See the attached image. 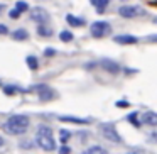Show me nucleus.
Wrapping results in <instances>:
<instances>
[{"label": "nucleus", "mask_w": 157, "mask_h": 154, "mask_svg": "<svg viewBox=\"0 0 157 154\" xmlns=\"http://www.w3.org/2000/svg\"><path fill=\"white\" fill-rule=\"evenodd\" d=\"M154 4H155V5H157V2H154Z\"/></svg>", "instance_id": "2f4dec72"}, {"label": "nucleus", "mask_w": 157, "mask_h": 154, "mask_svg": "<svg viewBox=\"0 0 157 154\" xmlns=\"http://www.w3.org/2000/svg\"><path fill=\"white\" fill-rule=\"evenodd\" d=\"M12 38L15 39V41H25V39L29 38V34H27V31L25 29H17V31L14 32V36Z\"/></svg>", "instance_id": "4468645a"}, {"label": "nucleus", "mask_w": 157, "mask_h": 154, "mask_svg": "<svg viewBox=\"0 0 157 154\" xmlns=\"http://www.w3.org/2000/svg\"><path fill=\"white\" fill-rule=\"evenodd\" d=\"M147 41H149V42H157V34L149 36V38H147Z\"/></svg>", "instance_id": "c85d7f7f"}, {"label": "nucleus", "mask_w": 157, "mask_h": 154, "mask_svg": "<svg viewBox=\"0 0 157 154\" xmlns=\"http://www.w3.org/2000/svg\"><path fill=\"white\" fill-rule=\"evenodd\" d=\"M2 9H4V5H0V14H2Z\"/></svg>", "instance_id": "7c9ffc66"}, {"label": "nucleus", "mask_w": 157, "mask_h": 154, "mask_svg": "<svg viewBox=\"0 0 157 154\" xmlns=\"http://www.w3.org/2000/svg\"><path fill=\"white\" fill-rule=\"evenodd\" d=\"M113 41L118 42V44H135V42H137V38H135V36L123 34V36H115V39H113Z\"/></svg>", "instance_id": "0eeeda50"}, {"label": "nucleus", "mask_w": 157, "mask_h": 154, "mask_svg": "<svg viewBox=\"0 0 157 154\" xmlns=\"http://www.w3.org/2000/svg\"><path fill=\"white\" fill-rule=\"evenodd\" d=\"M69 152H71V149H69L68 146H63L61 149H59V154H69Z\"/></svg>", "instance_id": "b1692460"}, {"label": "nucleus", "mask_w": 157, "mask_h": 154, "mask_svg": "<svg viewBox=\"0 0 157 154\" xmlns=\"http://www.w3.org/2000/svg\"><path fill=\"white\" fill-rule=\"evenodd\" d=\"M110 31H112V27L105 21H98V22H93L91 24V36L93 38H103V36L110 34Z\"/></svg>", "instance_id": "20e7f679"}, {"label": "nucleus", "mask_w": 157, "mask_h": 154, "mask_svg": "<svg viewBox=\"0 0 157 154\" xmlns=\"http://www.w3.org/2000/svg\"><path fill=\"white\" fill-rule=\"evenodd\" d=\"M37 144L41 149L44 151H54L56 149V140H54V136H52V130L46 125H41L37 130Z\"/></svg>", "instance_id": "f03ea898"}, {"label": "nucleus", "mask_w": 157, "mask_h": 154, "mask_svg": "<svg viewBox=\"0 0 157 154\" xmlns=\"http://www.w3.org/2000/svg\"><path fill=\"white\" fill-rule=\"evenodd\" d=\"M25 61H27V66L31 69H37V58H36V56H27V59H25Z\"/></svg>", "instance_id": "a211bd4d"}, {"label": "nucleus", "mask_w": 157, "mask_h": 154, "mask_svg": "<svg viewBox=\"0 0 157 154\" xmlns=\"http://www.w3.org/2000/svg\"><path fill=\"white\" fill-rule=\"evenodd\" d=\"M54 92H52L51 88H46V86H42V90H41V95H39V98L42 100V102H48V100H51V98H54Z\"/></svg>", "instance_id": "9d476101"}, {"label": "nucleus", "mask_w": 157, "mask_h": 154, "mask_svg": "<svg viewBox=\"0 0 157 154\" xmlns=\"http://www.w3.org/2000/svg\"><path fill=\"white\" fill-rule=\"evenodd\" d=\"M142 122L147 125H157V113L154 112H145L142 117Z\"/></svg>", "instance_id": "1a4fd4ad"}, {"label": "nucleus", "mask_w": 157, "mask_h": 154, "mask_svg": "<svg viewBox=\"0 0 157 154\" xmlns=\"http://www.w3.org/2000/svg\"><path fill=\"white\" fill-rule=\"evenodd\" d=\"M91 4L96 7V10L101 14V12H105L106 5H108V0H91Z\"/></svg>", "instance_id": "ddd939ff"}, {"label": "nucleus", "mask_w": 157, "mask_h": 154, "mask_svg": "<svg viewBox=\"0 0 157 154\" xmlns=\"http://www.w3.org/2000/svg\"><path fill=\"white\" fill-rule=\"evenodd\" d=\"M101 66L106 69L108 73H113V75H117V73L120 71V66L117 65V63H113V61H108V59H105V61L101 63Z\"/></svg>", "instance_id": "6e6552de"}, {"label": "nucleus", "mask_w": 157, "mask_h": 154, "mask_svg": "<svg viewBox=\"0 0 157 154\" xmlns=\"http://www.w3.org/2000/svg\"><path fill=\"white\" fill-rule=\"evenodd\" d=\"M83 154H108V151H105L100 146H93V147H90L88 151H85Z\"/></svg>", "instance_id": "2eb2a0df"}, {"label": "nucleus", "mask_w": 157, "mask_h": 154, "mask_svg": "<svg viewBox=\"0 0 157 154\" xmlns=\"http://www.w3.org/2000/svg\"><path fill=\"white\" fill-rule=\"evenodd\" d=\"M17 92H19L17 86H5V88H4V93H5V95H15Z\"/></svg>", "instance_id": "aec40b11"}, {"label": "nucleus", "mask_w": 157, "mask_h": 154, "mask_svg": "<svg viewBox=\"0 0 157 154\" xmlns=\"http://www.w3.org/2000/svg\"><path fill=\"white\" fill-rule=\"evenodd\" d=\"M128 120H130L132 124H135L137 127H139V120H137V113H130V115H128Z\"/></svg>", "instance_id": "412c9836"}, {"label": "nucleus", "mask_w": 157, "mask_h": 154, "mask_svg": "<svg viewBox=\"0 0 157 154\" xmlns=\"http://www.w3.org/2000/svg\"><path fill=\"white\" fill-rule=\"evenodd\" d=\"M4 146V139H2V137H0V147Z\"/></svg>", "instance_id": "c756f323"}, {"label": "nucleus", "mask_w": 157, "mask_h": 154, "mask_svg": "<svg viewBox=\"0 0 157 154\" xmlns=\"http://www.w3.org/2000/svg\"><path fill=\"white\" fill-rule=\"evenodd\" d=\"M127 154H145V152H144L142 149H132V151H128Z\"/></svg>", "instance_id": "cd10ccee"}, {"label": "nucleus", "mask_w": 157, "mask_h": 154, "mask_svg": "<svg viewBox=\"0 0 157 154\" xmlns=\"http://www.w3.org/2000/svg\"><path fill=\"white\" fill-rule=\"evenodd\" d=\"M118 14L125 19H135V17L144 15L145 10L142 7H139V5H123V7L118 9Z\"/></svg>", "instance_id": "7ed1b4c3"}, {"label": "nucleus", "mask_w": 157, "mask_h": 154, "mask_svg": "<svg viewBox=\"0 0 157 154\" xmlns=\"http://www.w3.org/2000/svg\"><path fill=\"white\" fill-rule=\"evenodd\" d=\"M59 39H61L63 42H71V41H73V32H69V31H63L61 34H59Z\"/></svg>", "instance_id": "f3484780"}, {"label": "nucleus", "mask_w": 157, "mask_h": 154, "mask_svg": "<svg viewBox=\"0 0 157 154\" xmlns=\"http://www.w3.org/2000/svg\"><path fill=\"white\" fill-rule=\"evenodd\" d=\"M117 107H118V109H125V107H128V102H125V100H120V102H117Z\"/></svg>", "instance_id": "5701e85b"}, {"label": "nucleus", "mask_w": 157, "mask_h": 154, "mask_svg": "<svg viewBox=\"0 0 157 154\" xmlns=\"http://www.w3.org/2000/svg\"><path fill=\"white\" fill-rule=\"evenodd\" d=\"M68 137H69V132H64V130H63V132H61V140H63V142H66Z\"/></svg>", "instance_id": "bb28decb"}, {"label": "nucleus", "mask_w": 157, "mask_h": 154, "mask_svg": "<svg viewBox=\"0 0 157 154\" xmlns=\"http://www.w3.org/2000/svg\"><path fill=\"white\" fill-rule=\"evenodd\" d=\"M29 9V4L27 2H24V0H19L17 4H15V10H19L22 14V12H25Z\"/></svg>", "instance_id": "6ab92c4d"}, {"label": "nucleus", "mask_w": 157, "mask_h": 154, "mask_svg": "<svg viewBox=\"0 0 157 154\" xmlns=\"http://www.w3.org/2000/svg\"><path fill=\"white\" fill-rule=\"evenodd\" d=\"M66 21H68V24L69 26H73V27H81L83 24H85V21H81V19H78V17H75V15H66Z\"/></svg>", "instance_id": "f8f14e48"}, {"label": "nucleus", "mask_w": 157, "mask_h": 154, "mask_svg": "<svg viewBox=\"0 0 157 154\" xmlns=\"http://www.w3.org/2000/svg\"><path fill=\"white\" fill-rule=\"evenodd\" d=\"M155 24H157V19H155Z\"/></svg>", "instance_id": "473e14b6"}, {"label": "nucleus", "mask_w": 157, "mask_h": 154, "mask_svg": "<svg viewBox=\"0 0 157 154\" xmlns=\"http://www.w3.org/2000/svg\"><path fill=\"white\" fill-rule=\"evenodd\" d=\"M100 129H101V134H103V136H105L108 140L117 142V144L122 142V137L118 136V132L115 130V127H113L112 124H101V125H100Z\"/></svg>", "instance_id": "39448f33"}, {"label": "nucleus", "mask_w": 157, "mask_h": 154, "mask_svg": "<svg viewBox=\"0 0 157 154\" xmlns=\"http://www.w3.org/2000/svg\"><path fill=\"white\" fill-rule=\"evenodd\" d=\"M7 32H9V27H7V26H4V24H0V34H7Z\"/></svg>", "instance_id": "393cba45"}, {"label": "nucleus", "mask_w": 157, "mask_h": 154, "mask_svg": "<svg viewBox=\"0 0 157 154\" xmlns=\"http://www.w3.org/2000/svg\"><path fill=\"white\" fill-rule=\"evenodd\" d=\"M37 32L42 36V38H51V34H52V31L49 27H46V26H39L37 27Z\"/></svg>", "instance_id": "dca6fc26"}, {"label": "nucleus", "mask_w": 157, "mask_h": 154, "mask_svg": "<svg viewBox=\"0 0 157 154\" xmlns=\"http://www.w3.org/2000/svg\"><path fill=\"white\" fill-rule=\"evenodd\" d=\"M31 21L34 22H39V24H46V22L49 21V12L46 10V9L42 7H34L31 10Z\"/></svg>", "instance_id": "423d86ee"}, {"label": "nucleus", "mask_w": 157, "mask_h": 154, "mask_svg": "<svg viewBox=\"0 0 157 154\" xmlns=\"http://www.w3.org/2000/svg\"><path fill=\"white\" fill-rule=\"evenodd\" d=\"M59 120H63V122H71V124H88L90 120L88 119H78V117H59Z\"/></svg>", "instance_id": "9b49d317"}, {"label": "nucleus", "mask_w": 157, "mask_h": 154, "mask_svg": "<svg viewBox=\"0 0 157 154\" xmlns=\"http://www.w3.org/2000/svg\"><path fill=\"white\" fill-rule=\"evenodd\" d=\"M9 15H10V19H19V17H21V12L15 10V9H14V10L9 12Z\"/></svg>", "instance_id": "4be33fe9"}, {"label": "nucleus", "mask_w": 157, "mask_h": 154, "mask_svg": "<svg viewBox=\"0 0 157 154\" xmlns=\"http://www.w3.org/2000/svg\"><path fill=\"white\" fill-rule=\"evenodd\" d=\"M44 54H46V56H54V54H56V51H54L52 48H48V49L44 51Z\"/></svg>", "instance_id": "a878e982"}, {"label": "nucleus", "mask_w": 157, "mask_h": 154, "mask_svg": "<svg viewBox=\"0 0 157 154\" xmlns=\"http://www.w3.org/2000/svg\"><path fill=\"white\" fill-rule=\"evenodd\" d=\"M29 127V117L25 115H14L4 124V130L7 134L12 136H19V134H24Z\"/></svg>", "instance_id": "f257e3e1"}]
</instances>
